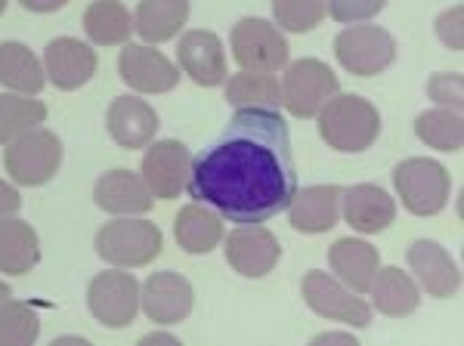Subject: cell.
<instances>
[{
  "mask_svg": "<svg viewBox=\"0 0 464 346\" xmlns=\"http://www.w3.org/2000/svg\"><path fill=\"white\" fill-rule=\"evenodd\" d=\"M393 186L406 210H411L415 216L440 214L449 205V192H452L449 170L430 158H409V161L396 164Z\"/></svg>",
  "mask_w": 464,
  "mask_h": 346,
  "instance_id": "5",
  "label": "cell"
},
{
  "mask_svg": "<svg viewBox=\"0 0 464 346\" xmlns=\"http://www.w3.org/2000/svg\"><path fill=\"white\" fill-rule=\"evenodd\" d=\"M227 84V102L232 109H276L282 105V87L279 78L269 72H238L232 74Z\"/></svg>",
  "mask_w": 464,
  "mask_h": 346,
  "instance_id": "29",
  "label": "cell"
},
{
  "mask_svg": "<svg viewBox=\"0 0 464 346\" xmlns=\"http://www.w3.org/2000/svg\"><path fill=\"white\" fill-rule=\"evenodd\" d=\"M41 260V238L32 223L16 216H0V273L25 275Z\"/></svg>",
  "mask_w": 464,
  "mask_h": 346,
  "instance_id": "23",
  "label": "cell"
},
{
  "mask_svg": "<svg viewBox=\"0 0 464 346\" xmlns=\"http://www.w3.org/2000/svg\"><path fill=\"white\" fill-rule=\"evenodd\" d=\"M93 247L102 260L111 263V266L140 269V266H149L152 260L161 257L164 235L155 223L124 216V220H111L102 226V229L96 232Z\"/></svg>",
  "mask_w": 464,
  "mask_h": 346,
  "instance_id": "3",
  "label": "cell"
},
{
  "mask_svg": "<svg viewBox=\"0 0 464 346\" xmlns=\"http://www.w3.org/2000/svg\"><path fill=\"white\" fill-rule=\"evenodd\" d=\"M428 96L440 109L461 111V74L459 72H440L428 81Z\"/></svg>",
  "mask_w": 464,
  "mask_h": 346,
  "instance_id": "35",
  "label": "cell"
},
{
  "mask_svg": "<svg viewBox=\"0 0 464 346\" xmlns=\"http://www.w3.org/2000/svg\"><path fill=\"white\" fill-rule=\"evenodd\" d=\"M372 294V303L381 315L387 319H406L418 310L421 303V294H418V284L411 282L409 273H402L400 266H387V269H378L375 282L369 288Z\"/></svg>",
  "mask_w": 464,
  "mask_h": 346,
  "instance_id": "24",
  "label": "cell"
},
{
  "mask_svg": "<svg viewBox=\"0 0 464 346\" xmlns=\"http://www.w3.org/2000/svg\"><path fill=\"white\" fill-rule=\"evenodd\" d=\"M334 56L356 78H375L391 69L396 59V41L381 25H353L334 37Z\"/></svg>",
  "mask_w": 464,
  "mask_h": 346,
  "instance_id": "7",
  "label": "cell"
},
{
  "mask_svg": "<svg viewBox=\"0 0 464 346\" xmlns=\"http://www.w3.org/2000/svg\"><path fill=\"white\" fill-rule=\"evenodd\" d=\"M44 84H47L44 62L25 47V43H19V41L0 43V87L13 90V93L37 96L44 90Z\"/></svg>",
  "mask_w": 464,
  "mask_h": 346,
  "instance_id": "26",
  "label": "cell"
},
{
  "mask_svg": "<svg viewBox=\"0 0 464 346\" xmlns=\"http://www.w3.org/2000/svg\"><path fill=\"white\" fill-rule=\"evenodd\" d=\"M192 284L179 273H152L140 288V310L155 325H179L192 312Z\"/></svg>",
  "mask_w": 464,
  "mask_h": 346,
  "instance_id": "14",
  "label": "cell"
},
{
  "mask_svg": "<svg viewBox=\"0 0 464 346\" xmlns=\"http://www.w3.org/2000/svg\"><path fill=\"white\" fill-rule=\"evenodd\" d=\"M319 137L334 152H365L381 137V115L369 100L356 93H334L319 109Z\"/></svg>",
  "mask_w": 464,
  "mask_h": 346,
  "instance_id": "2",
  "label": "cell"
},
{
  "mask_svg": "<svg viewBox=\"0 0 464 346\" xmlns=\"http://www.w3.org/2000/svg\"><path fill=\"white\" fill-rule=\"evenodd\" d=\"M19 4L32 13H56V10H63L69 0H19Z\"/></svg>",
  "mask_w": 464,
  "mask_h": 346,
  "instance_id": "38",
  "label": "cell"
},
{
  "mask_svg": "<svg viewBox=\"0 0 464 346\" xmlns=\"http://www.w3.org/2000/svg\"><path fill=\"white\" fill-rule=\"evenodd\" d=\"M4 10H6V0H0V16H4Z\"/></svg>",
  "mask_w": 464,
  "mask_h": 346,
  "instance_id": "42",
  "label": "cell"
},
{
  "mask_svg": "<svg viewBox=\"0 0 464 346\" xmlns=\"http://www.w3.org/2000/svg\"><path fill=\"white\" fill-rule=\"evenodd\" d=\"M44 74L59 90H81L96 74V53L78 37H56L44 50Z\"/></svg>",
  "mask_w": 464,
  "mask_h": 346,
  "instance_id": "16",
  "label": "cell"
},
{
  "mask_svg": "<svg viewBox=\"0 0 464 346\" xmlns=\"http://www.w3.org/2000/svg\"><path fill=\"white\" fill-rule=\"evenodd\" d=\"M387 6V0H325V13L343 25H359V22L375 19Z\"/></svg>",
  "mask_w": 464,
  "mask_h": 346,
  "instance_id": "34",
  "label": "cell"
},
{
  "mask_svg": "<svg viewBox=\"0 0 464 346\" xmlns=\"http://www.w3.org/2000/svg\"><path fill=\"white\" fill-rule=\"evenodd\" d=\"M189 198L229 223H266L297 192L288 121L276 109H236L211 146L192 158Z\"/></svg>",
  "mask_w": 464,
  "mask_h": 346,
  "instance_id": "1",
  "label": "cell"
},
{
  "mask_svg": "<svg viewBox=\"0 0 464 346\" xmlns=\"http://www.w3.org/2000/svg\"><path fill=\"white\" fill-rule=\"evenodd\" d=\"M19 207H22L19 192L13 189V186L6 183V179H0V216H13Z\"/></svg>",
  "mask_w": 464,
  "mask_h": 346,
  "instance_id": "37",
  "label": "cell"
},
{
  "mask_svg": "<svg viewBox=\"0 0 464 346\" xmlns=\"http://www.w3.org/2000/svg\"><path fill=\"white\" fill-rule=\"evenodd\" d=\"M273 16L279 32H313L325 19V0H273Z\"/></svg>",
  "mask_w": 464,
  "mask_h": 346,
  "instance_id": "33",
  "label": "cell"
},
{
  "mask_svg": "<svg viewBox=\"0 0 464 346\" xmlns=\"http://www.w3.org/2000/svg\"><path fill=\"white\" fill-rule=\"evenodd\" d=\"M84 32L100 47H121L133 34V16L121 0H93L84 13Z\"/></svg>",
  "mask_w": 464,
  "mask_h": 346,
  "instance_id": "28",
  "label": "cell"
},
{
  "mask_svg": "<svg viewBox=\"0 0 464 346\" xmlns=\"http://www.w3.org/2000/svg\"><path fill=\"white\" fill-rule=\"evenodd\" d=\"M301 294L306 300V306H310L316 315H322V319L341 322V325H350V328L372 325V306L365 303L356 291H350L347 284H341L334 275L313 269V273L304 275Z\"/></svg>",
  "mask_w": 464,
  "mask_h": 346,
  "instance_id": "9",
  "label": "cell"
},
{
  "mask_svg": "<svg viewBox=\"0 0 464 346\" xmlns=\"http://www.w3.org/2000/svg\"><path fill=\"white\" fill-rule=\"evenodd\" d=\"M328 266H332L334 278L347 284L356 294H369L372 282H375L381 269V254L362 238H338L328 247Z\"/></svg>",
  "mask_w": 464,
  "mask_h": 346,
  "instance_id": "20",
  "label": "cell"
},
{
  "mask_svg": "<svg viewBox=\"0 0 464 346\" xmlns=\"http://www.w3.org/2000/svg\"><path fill=\"white\" fill-rule=\"evenodd\" d=\"M106 124H109V137L121 149H127V152L146 149L161 127L152 105L146 100H137V96H118V100H111Z\"/></svg>",
  "mask_w": 464,
  "mask_h": 346,
  "instance_id": "18",
  "label": "cell"
},
{
  "mask_svg": "<svg viewBox=\"0 0 464 346\" xmlns=\"http://www.w3.org/2000/svg\"><path fill=\"white\" fill-rule=\"evenodd\" d=\"M313 343H343V346H356L353 334H341V331H325V334H316Z\"/></svg>",
  "mask_w": 464,
  "mask_h": 346,
  "instance_id": "39",
  "label": "cell"
},
{
  "mask_svg": "<svg viewBox=\"0 0 464 346\" xmlns=\"http://www.w3.org/2000/svg\"><path fill=\"white\" fill-rule=\"evenodd\" d=\"M232 56L245 72H282L291 47L285 34L266 19H242L232 28Z\"/></svg>",
  "mask_w": 464,
  "mask_h": 346,
  "instance_id": "8",
  "label": "cell"
},
{
  "mask_svg": "<svg viewBox=\"0 0 464 346\" xmlns=\"http://www.w3.org/2000/svg\"><path fill=\"white\" fill-rule=\"evenodd\" d=\"M189 164L192 155L189 149L179 139H159L149 142L143 164H140V177L149 186L152 198L170 201L179 198V192L186 189V179H189Z\"/></svg>",
  "mask_w": 464,
  "mask_h": 346,
  "instance_id": "11",
  "label": "cell"
},
{
  "mask_svg": "<svg viewBox=\"0 0 464 346\" xmlns=\"http://www.w3.org/2000/svg\"><path fill=\"white\" fill-rule=\"evenodd\" d=\"M341 214L350 229L375 235L396 220V201L375 183H359L353 189H343Z\"/></svg>",
  "mask_w": 464,
  "mask_h": 346,
  "instance_id": "19",
  "label": "cell"
},
{
  "mask_svg": "<svg viewBox=\"0 0 464 346\" xmlns=\"http://www.w3.org/2000/svg\"><path fill=\"white\" fill-rule=\"evenodd\" d=\"M174 238L186 254H211L223 242V220L208 205H186L174 220Z\"/></svg>",
  "mask_w": 464,
  "mask_h": 346,
  "instance_id": "27",
  "label": "cell"
},
{
  "mask_svg": "<svg viewBox=\"0 0 464 346\" xmlns=\"http://www.w3.org/2000/svg\"><path fill=\"white\" fill-rule=\"evenodd\" d=\"M177 59L183 74H189L198 87H220L227 81V50L214 32H186L179 37Z\"/></svg>",
  "mask_w": 464,
  "mask_h": 346,
  "instance_id": "15",
  "label": "cell"
},
{
  "mask_svg": "<svg viewBox=\"0 0 464 346\" xmlns=\"http://www.w3.org/2000/svg\"><path fill=\"white\" fill-rule=\"evenodd\" d=\"M93 201L100 210L115 216H133L146 214L152 207V192L143 183V177L133 170H109L96 179L93 186Z\"/></svg>",
  "mask_w": 464,
  "mask_h": 346,
  "instance_id": "22",
  "label": "cell"
},
{
  "mask_svg": "<svg viewBox=\"0 0 464 346\" xmlns=\"http://www.w3.org/2000/svg\"><path fill=\"white\" fill-rule=\"evenodd\" d=\"M4 168L13 183L19 186H44L56 177L63 168V139L53 130H34L22 133L4 149Z\"/></svg>",
  "mask_w": 464,
  "mask_h": 346,
  "instance_id": "4",
  "label": "cell"
},
{
  "mask_svg": "<svg viewBox=\"0 0 464 346\" xmlns=\"http://www.w3.org/2000/svg\"><path fill=\"white\" fill-rule=\"evenodd\" d=\"M149 343H170V346H177L179 341L174 334H161V331H155V334H146L143 341H140V346H149Z\"/></svg>",
  "mask_w": 464,
  "mask_h": 346,
  "instance_id": "40",
  "label": "cell"
},
{
  "mask_svg": "<svg viewBox=\"0 0 464 346\" xmlns=\"http://www.w3.org/2000/svg\"><path fill=\"white\" fill-rule=\"evenodd\" d=\"M13 297V288L6 282H0V303H4V300H10Z\"/></svg>",
  "mask_w": 464,
  "mask_h": 346,
  "instance_id": "41",
  "label": "cell"
},
{
  "mask_svg": "<svg viewBox=\"0 0 464 346\" xmlns=\"http://www.w3.org/2000/svg\"><path fill=\"white\" fill-rule=\"evenodd\" d=\"M118 74L137 93H168L179 84V69L149 43H124L118 56Z\"/></svg>",
  "mask_w": 464,
  "mask_h": 346,
  "instance_id": "13",
  "label": "cell"
},
{
  "mask_svg": "<svg viewBox=\"0 0 464 346\" xmlns=\"http://www.w3.org/2000/svg\"><path fill=\"white\" fill-rule=\"evenodd\" d=\"M461 22H464V10H461V6H452V10H446L443 16L437 19V37L452 53H461V47H464Z\"/></svg>",
  "mask_w": 464,
  "mask_h": 346,
  "instance_id": "36",
  "label": "cell"
},
{
  "mask_svg": "<svg viewBox=\"0 0 464 346\" xmlns=\"http://www.w3.org/2000/svg\"><path fill=\"white\" fill-rule=\"evenodd\" d=\"M227 251V263L245 278H264L276 269L282 257V245L266 226L260 223H242L232 229L223 242Z\"/></svg>",
  "mask_w": 464,
  "mask_h": 346,
  "instance_id": "12",
  "label": "cell"
},
{
  "mask_svg": "<svg viewBox=\"0 0 464 346\" xmlns=\"http://www.w3.org/2000/svg\"><path fill=\"white\" fill-rule=\"evenodd\" d=\"M341 186H306L304 192H295L285 207L291 226L306 235L334 229L341 220Z\"/></svg>",
  "mask_w": 464,
  "mask_h": 346,
  "instance_id": "21",
  "label": "cell"
},
{
  "mask_svg": "<svg viewBox=\"0 0 464 346\" xmlns=\"http://www.w3.org/2000/svg\"><path fill=\"white\" fill-rule=\"evenodd\" d=\"M409 269L415 273V282L430 297L449 300L461 291L459 263L449 257V251L437 242H415L409 247Z\"/></svg>",
  "mask_w": 464,
  "mask_h": 346,
  "instance_id": "17",
  "label": "cell"
},
{
  "mask_svg": "<svg viewBox=\"0 0 464 346\" xmlns=\"http://www.w3.org/2000/svg\"><path fill=\"white\" fill-rule=\"evenodd\" d=\"M87 306L90 315L106 328L133 325L140 312V282L133 273H121V269L100 273L87 288Z\"/></svg>",
  "mask_w": 464,
  "mask_h": 346,
  "instance_id": "10",
  "label": "cell"
},
{
  "mask_svg": "<svg viewBox=\"0 0 464 346\" xmlns=\"http://www.w3.org/2000/svg\"><path fill=\"white\" fill-rule=\"evenodd\" d=\"M189 19V0H140L133 13V32L146 43H164L179 34Z\"/></svg>",
  "mask_w": 464,
  "mask_h": 346,
  "instance_id": "25",
  "label": "cell"
},
{
  "mask_svg": "<svg viewBox=\"0 0 464 346\" xmlns=\"http://www.w3.org/2000/svg\"><path fill=\"white\" fill-rule=\"evenodd\" d=\"M415 133L424 146L437 149V152H461V146H464L461 111H452V109L421 111L415 121Z\"/></svg>",
  "mask_w": 464,
  "mask_h": 346,
  "instance_id": "31",
  "label": "cell"
},
{
  "mask_svg": "<svg viewBox=\"0 0 464 346\" xmlns=\"http://www.w3.org/2000/svg\"><path fill=\"white\" fill-rule=\"evenodd\" d=\"M41 337V315L28 303L4 300L0 303V346H32Z\"/></svg>",
  "mask_w": 464,
  "mask_h": 346,
  "instance_id": "32",
  "label": "cell"
},
{
  "mask_svg": "<svg viewBox=\"0 0 464 346\" xmlns=\"http://www.w3.org/2000/svg\"><path fill=\"white\" fill-rule=\"evenodd\" d=\"M47 121V105L28 93H0V146Z\"/></svg>",
  "mask_w": 464,
  "mask_h": 346,
  "instance_id": "30",
  "label": "cell"
},
{
  "mask_svg": "<svg viewBox=\"0 0 464 346\" xmlns=\"http://www.w3.org/2000/svg\"><path fill=\"white\" fill-rule=\"evenodd\" d=\"M341 90L338 74L322 59H297L285 65L282 78V105L295 118H316L319 109Z\"/></svg>",
  "mask_w": 464,
  "mask_h": 346,
  "instance_id": "6",
  "label": "cell"
}]
</instances>
